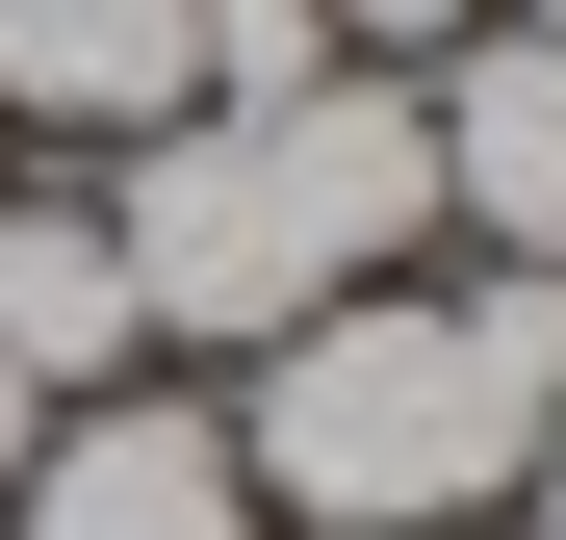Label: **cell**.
<instances>
[{
    "label": "cell",
    "mask_w": 566,
    "mask_h": 540,
    "mask_svg": "<svg viewBox=\"0 0 566 540\" xmlns=\"http://www.w3.org/2000/svg\"><path fill=\"white\" fill-rule=\"evenodd\" d=\"M412 232H438V129H412V77H360V52L310 77V104H180V129L104 155V257H129V309L207 335V360L310 335L335 284H387Z\"/></svg>",
    "instance_id": "cell-1"
},
{
    "label": "cell",
    "mask_w": 566,
    "mask_h": 540,
    "mask_svg": "<svg viewBox=\"0 0 566 540\" xmlns=\"http://www.w3.org/2000/svg\"><path fill=\"white\" fill-rule=\"evenodd\" d=\"M541 437V360L490 335V284H335L310 335L232 360V489L310 540H490Z\"/></svg>",
    "instance_id": "cell-2"
},
{
    "label": "cell",
    "mask_w": 566,
    "mask_h": 540,
    "mask_svg": "<svg viewBox=\"0 0 566 540\" xmlns=\"http://www.w3.org/2000/svg\"><path fill=\"white\" fill-rule=\"evenodd\" d=\"M0 540H258L232 412H207V387H77V412L27 437V489H0Z\"/></svg>",
    "instance_id": "cell-3"
},
{
    "label": "cell",
    "mask_w": 566,
    "mask_h": 540,
    "mask_svg": "<svg viewBox=\"0 0 566 540\" xmlns=\"http://www.w3.org/2000/svg\"><path fill=\"white\" fill-rule=\"evenodd\" d=\"M207 104V0H0V155L104 180L129 129Z\"/></svg>",
    "instance_id": "cell-4"
},
{
    "label": "cell",
    "mask_w": 566,
    "mask_h": 540,
    "mask_svg": "<svg viewBox=\"0 0 566 540\" xmlns=\"http://www.w3.org/2000/svg\"><path fill=\"white\" fill-rule=\"evenodd\" d=\"M0 360H27V412L155 387V309H129V257H104V180H52V155H0Z\"/></svg>",
    "instance_id": "cell-5"
},
{
    "label": "cell",
    "mask_w": 566,
    "mask_h": 540,
    "mask_svg": "<svg viewBox=\"0 0 566 540\" xmlns=\"http://www.w3.org/2000/svg\"><path fill=\"white\" fill-rule=\"evenodd\" d=\"M412 129H438V232L566 257V52H541V27H463V52L412 77Z\"/></svg>",
    "instance_id": "cell-6"
},
{
    "label": "cell",
    "mask_w": 566,
    "mask_h": 540,
    "mask_svg": "<svg viewBox=\"0 0 566 540\" xmlns=\"http://www.w3.org/2000/svg\"><path fill=\"white\" fill-rule=\"evenodd\" d=\"M310 77H335L310 0H207V104H310Z\"/></svg>",
    "instance_id": "cell-7"
},
{
    "label": "cell",
    "mask_w": 566,
    "mask_h": 540,
    "mask_svg": "<svg viewBox=\"0 0 566 540\" xmlns=\"http://www.w3.org/2000/svg\"><path fill=\"white\" fill-rule=\"evenodd\" d=\"M310 27H335V52H360V77H438V52H463V27H490V0H310Z\"/></svg>",
    "instance_id": "cell-8"
},
{
    "label": "cell",
    "mask_w": 566,
    "mask_h": 540,
    "mask_svg": "<svg viewBox=\"0 0 566 540\" xmlns=\"http://www.w3.org/2000/svg\"><path fill=\"white\" fill-rule=\"evenodd\" d=\"M515 515H541V540H566V412H541V437H515Z\"/></svg>",
    "instance_id": "cell-9"
},
{
    "label": "cell",
    "mask_w": 566,
    "mask_h": 540,
    "mask_svg": "<svg viewBox=\"0 0 566 540\" xmlns=\"http://www.w3.org/2000/svg\"><path fill=\"white\" fill-rule=\"evenodd\" d=\"M27 437H52V412H27V360H0V489H27Z\"/></svg>",
    "instance_id": "cell-10"
},
{
    "label": "cell",
    "mask_w": 566,
    "mask_h": 540,
    "mask_svg": "<svg viewBox=\"0 0 566 540\" xmlns=\"http://www.w3.org/2000/svg\"><path fill=\"white\" fill-rule=\"evenodd\" d=\"M490 27H541V52H566V0H490Z\"/></svg>",
    "instance_id": "cell-11"
}]
</instances>
